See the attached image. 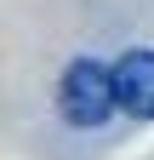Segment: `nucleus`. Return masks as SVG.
<instances>
[{
	"label": "nucleus",
	"mask_w": 154,
	"mask_h": 160,
	"mask_svg": "<svg viewBox=\"0 0 154 160\" xmlns=\"http://www.w3.org/2000/svg\"><path fill=\"white\" fill-rule=\"evenodd\" d=\"M57 109L74 132H97L114 120V63L103 57H74L57 80Z\"/></svg>",
	"instance_id": "1"
},
{
	"label": "nucleus",
	"mask_w": 154,
	"mask_h": 160,
	"mask_svg": "<svg viewBox=\"0 0 154 160\" xmlns=\"http://www.w3.org/2000/svg\"><path fill=\"white\" fill-rule=\"evenodd\" d=\"M114 109L131 120H154V52L131 46L114 57Z\"/></svg>",
	"instance_id": "2"
}]
</instances>
